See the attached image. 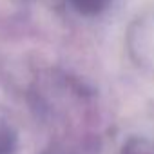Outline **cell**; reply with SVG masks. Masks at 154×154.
I'll return each instance as SVG.
<instances>
[{
	"instance_id": "cell-1",
	"label": "cell",
	"mask_w": 154,
	"mask_h": 154,
	"mask_svg": "<svg viewBox=\"0 0 154 154\" xmlns=\"http://www.w3.org/2000/svg\"><path fill=\"white\" fill-rule=\"evenodd\" d=\"M123 154H154V145L145 141H134L125 147Z\"/></svg>"
},
{
	"instance_id": "cell-2",
	"label": "cell",
	"mask_w": 154,
	"mask_h": 154,
	"mask_svg": "<svg viewBox=\"0 0 154 154\" xmlns=\"http://www.w3.org/2000/svg\"><path fill=\"white\" fill-rule=\"evenodd\" d=\"M47 154H71V152H67V150H63V149H49Z\"/></svg>"
}]
</instances>
